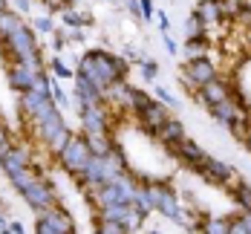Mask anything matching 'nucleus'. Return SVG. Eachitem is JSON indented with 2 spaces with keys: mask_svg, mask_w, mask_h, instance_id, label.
I'll list each match as a JSON object with an SVG mask.
<instances>
[{
  "mask_svg": "<svg viewBox=\"0 0 251 234\" xmlns=\"http://www.w3.org/2000/svg\"><path fill=\"white\" fill-rule=\"evenodd\" d=\"M125 73H127L125 61H122L119 55H110V52H104V50L87 52V55L81 58V67H78V76L87 78L101 96H104V90H107L110 84L122 81Z\"/></svg>",
  "mask_w": 251,
  "mask_h": 234,
  "instance_id": "1",
  "label": "nucleus"
},
{
  "mask_svg": "<svg viewBox=\"0 0 251 234\" xmlns=\"http://www.w3.org/2000/svg\"><path fill=\"white\" fill-rule=\"evenodd\" d=\"M6 50L12 52V58L18 64H26V67H35V70H44V61H41V50H38V41H35V32L24 26V21H18L15 29L3 38Z\"/></svg>",
  "mask_w": 251,
  "mask_h": 234,
  "instance_id": "2",
  "label": "nucleus"
},
{
  "mask_svg": "<svg viewBox=\"0 0 251 234\" xmlns=\"http://www.w3.org/2000/svg\"><path fill=\"white\" fill-rule=\"evenodd\" d=\"M148 197H151V206L153 211H159V214H165L168 220H174V223H185V214H182V208H179V200H176V194L168 188V185H162V182H151L148 188Z\"/></svg>",
  "mask_w": 251,
  "mask_h": 234,
  "instance_id": "3",
  "label": "nucleus"
},
{
  "mask_svg": "<svg viewBox=\"0 0 251 234\" xmlns=\"http://www.w3.org/2000/svg\"><path fill=\"white\" fill-rule=\"evenodd\" d=\"M58 159H61L64 171H70V174L78 177V174L87 168V162L93 159V154H90V145H87L84 136H70V142L64 145V151L58 154Z\"/></svg>",
  "mask_w": 251,
  "mask_h": 234,
  "instance_id": "4",
  "label": "nucleus"
},
{
  "mask_svg": "<svg viewBox=\"0 0 251 234\" xmlns=\"http://www.w3.org/2000/svg\"><path fill=\"white\" fill-rule=\"evenodd\" d=\"M211 113H214V119H220V125H226L228 130H234L237 136H246V113H243V107L237 104V99L231 96L226 102H220L217 107H211Z\"/></svg>",
  "mask_w": 251,
  "mask_h": 234,
  "instance_id": "5",
  "label": "nucleus"
},
{
  "mask_svg": "<svg viewBox=\"0 0 251 234\" xmlns=\"http://www.w3.org/2000/svg\"><path fill=\"white\" fill-rule=\"evenodd\" d=\"M185 76H182V81H188L191 87H205L208 81H214L217 78V67H214V61H208L205 55H197V58H191L188 64H185V70H182Z\"/></svg>",
  "mask_w": 251,
  "mask_h": 234,
  "instance_id": "6",
  "label": "nucleus"
},
{
  "mask_svg": "<svg viewBox=\"0 0 251 234\" xmlns=\"http://www.w3.org/2000/svg\"><path fill=\"white\" fill-rule=\"evenodd\" d=\"M202 177L208 182H214V185H231V182H240L237 180V168L234 165H228V162H220V159H211V156H205L200 165Z\"/></svg>",
  "mask_w": 251,
  "mask_h": 234,
  "instance_id": "7",
  "label": "nucleus"
},
{
  "mask_svg": "<svg viewBox=\"0 0 251 234\" xmlns=\"http://www.w3.org/2000/svg\"><path fill=\"white\" fill-rule=\"evenodd\" d=\"M81 125H84V136H110V119L101 104L81 107Z\"/></svg>",
  "mask_w": 251,
  "mask_h": 234,
  "instance_id": "8",
  "label": "nucleus"
},
{
  "mask_svg": "<svg viewBox=\"0 0 251 234\" xmlns=\"http://www.w3.org/2000/svg\"><path fill=\"white\" fill-rule=\"evenodd\" d=\"M21 194H24L26 203H29L32 208H38V211H50V208L58 206V197H55V191H52V188H50L44 180H35L29 188H24Z\"/></svg>",
  "mask_w": 251,
  "mask_h": 234,
  "instance_id": "9",
  "label": "nucleus"
},
{
  "mask_svg": "<svg viewBox=\"0 0 251 234\" xmlns=\"http://www.w3.org/2000/svg\"><path fill=\"white\" fill-rule=\"evenodd\" d=\"M44 70H35V67H26V64H12L9 67V73H6V78H9V87L12 90H18V93H26V90H32V84H35V78L41 76Z\"/></svg>",
  "mask_w": 251,
  "mask_h": 234,
  "instance_id": "10",
  "label": "nucleus"
},
{
  "mask_svg": "<svg viewBox=\"0 0 251 234\" xmlns=\"http://www.w3.org/2000/svg\"><path fill=\"white\" fill-rule=\"evenodd\" d=\"M200 93V102L211 110V107H217L220 102H226V99H231V90H228L226 81H220V78H214V81H208L205 87H200L197 90Z\"/></svg>",
  "mask_w": 251,
  "mask_h": 234,
  "instance_id": "11",
  "label": "nucleus"
},
{
  "mask_svg": "<svg viewBox=\"0 0 251 234\" xmlns=\"http://www.w3.org/2000/svg\"><path fill=\"white\" fill-rule=\"evenodd\" d=\"M139 119H142V125H145V128L156 136V133H159V128H162L171 116H168V107H165V104L151 102L148 107H142V110H139Z\"/></svg>",
  "mask_w": 251,
  "mask_h": 234,
  "instance_id": "12",
  "label": "nucleus"
},
{
  "mask_svg": "<svg viewBox=\"0 0 251 234\" xmlns=\"http://www.w3.org/2000/svg\"><path fill=\"white\" fill-rule=\"evenodd\" d=\"M0 168L6 171V177H12V174L29 168V154H26L24 148H9L6 154L0 156Z\"/></svg>",
  "mask_w": 251,
  "mask_h": 234,
  "instance_id": "13",
  "label": "nucleus"
},
{
  "mask_svg": "<svg viewBox=\"0 0 251 234\" xmlns=\"http://www.w3.org/2000/svg\"><path fill=\"white\" fill-rule=\"evenodd\" d=\"M75 96H78V107H93V104H101V93L87 81L84 76H78L75 73Z\"/></svg>",
  "mask_w": 251,
  "mask_h": 234,
  "instance_id": "14",
  "label": "nucleus"
},
{
  "mask_svg": "<svg viewBox=\"0 0 251 234\" xmlns=\"http://www.w3.org/2000/svg\"><path fill=\"white\" fill-rule=\"evenodd\" d=\"M156 136H159V142H162V145L176 148V145L185 139V125H182L179 119H168V122L159 128V133H156Z\"/></svg>",
  "mask_w": 251,
  "mask_h": 234,
  "instance_id": "15",
  "label": "nucleus"
},
{
  "mask_svg": "<svg viewBox=\"0 0 251 234\" xmlns=\"http://www.w3.org/2000/svg\"><path fill=\"white\" fill-rule=\"evenodd\" d=\"M44 102H50V96H44V93H38V90H26V93H21V113L32 122L35 113L44 107Z\"/></svg>",
  "mask_w": 251,
  "mask_h": 234,
  "instance_id": "16",
  "label": "nucleus"
},
{
  "mask_svg": "<svg viewBox=\"0 0 251 234\" xmlns=\"http://www.w3.org/2000/svg\"><path fill=\"white\" fill-rule=\"evenodd\" d=\"M130 96H133V87L122 78V81L110 84V87L104 90V96H101V99H107V102H113V104H122V107H130Z\"/></svg>",
  "mask_w": 251,
  "mask_h": 234,
  "instance_id": "17",
  "label": "nucleus"
},
{
  "mask_svg": "<svg viewBox=\"0 0 251 234\" xmlns=\"http://www.w3.org/2000/svg\"><path fill=\"white\" fill-rule=\"evenodd\" d=\"M176 154L185 159V165H194V168H200L202 159H205V151H202L197 142H191L188 136H185V139H182V142L176 145Z\"/></svg>",
  "mask_w": 251,
  "mask_h": 234,
  "instance_id": "18",
  "label": "nucleus"
},
{
  "mask_svg": "<svg viewBox=\"0 0 251 234\" xmlns=\"http://www.w3.org/2000/svg\"><path fill=\"white\" fill-rule=\"evenodd\" d=\"M228 234H251V211H243L240 217H228Z\"/></svg>",
  "mask_w": 251,
  "mask_h": 234,
  "instance_id": "19",
  "label": "nucleus"
},
{
  "mask_svg": "<svg viewBox=\"0 0 251 234\" xmlns=\"http://www.w3.org/2000/svg\"><path fill=\"white\" fill-rule=\"evenodd\" d=\"M87 139V145H90V154L93 156H107L113 151V145H110V136H84Z\"/></svg>",
  "mask_w": 251,
  "mask_h": 234,
  "instance_id": "20",
  "label": "nucleus"
},
{
  "mask_svg": "<svg viewBox=\"0 0 251 234\" xmlns=\"http://www.w3.org/2000/svg\"><path fill=\"white\" fill-rule=\"evenodd\" d=\"M234 200L243 211H251V185L249 182H237L234 185Z\"/></svg>",
  "mask_w": 251,
  "mask_h": 234,
  "instance_id": "21",
  "label": "nucleus"
},
{
  "mask_svg": "<svg viewBox=\"0 0 251 234\" xmlns=\"http://www.w3.org/2000/svg\"><path fill=\"white\" fill-rule=\"evenodd\" d=\"M9 180H12V185H15L18 191H24V188H29V185H32V182L38 180V177H35V171H32V168H24V171H18V174H12Z\"/></svg>",
  "mask_w": 251,
  "mask_h": 234,
  "instance_id": "22",
  "label": "nucleus"
},
{
  "mask_svg": "<svg viewBox=\"0 0 251 234\" xmlns=\"http://www.w3.org/2000/svg\"><path fill=\"white\" fill-rule=\"evenodd\" d=\"M202 234H228V217H211V220H205Z\"/></svg>",
  "mask_w": 251,
  "mask_h": 234,
  "instance_id": "23",
  "label": "nucleus"
},
{
  "mask_svg": "<svg viewBox=\"0 0 251 234\" xmlns=\"http://www.w3.org/2000/svg\"><path fill=\"white\" fill-rule=\"evenodd\" d=\"M202 35H208V32H205V26L200 24V18H197V15H191V18L185 21V41H194V38H202Z\"/></svg>",
  "mask_w": 251,
  "mask_h": 234,
  "instance_id": "24",
  "label": "nucleus"
},
{
  "mask_svg": "<svg viewBox=\"0 0 251 234\" xmlns=\"http://www.w3.org/2000/svg\"><path fill=\"white\" fill-rule=\"evenodd\" d=\"M96 234H130L122 226V223H113V220H101L99 217V223H96Z\"/></svg>",
  "mask_w": 251,
  "mask_h": 234,
  "instance_id": "25",
  "label": "nucleus"
},
{
  "mask_svg": "<svg viewBox=\"0 0 251 234\" xmlns=\"http://www.w3.org/2000/svg\"><path fill=\"white\" fill-rule=\"evenodd\" d=\"M50 87H52V102H55V107H67L70 104V96L61 90V84L58 81H50Z\"/></svg>",
  "mask_w": 251,
  "mask_h": 234,
  "instance_id": "26",
  "label": "nucleus"
},
{
  "mask_svg": "<svg viewBox=\"0 0 251 234\" xmlns=\"http://www.w3.org/2000/svg\"><path fill=\"white\" fill-rule=\"evenodd\" d=\"M50 67L55 70V78H75V73H73V70H70V67H67L61 58H52Z\"/></svg>",
  "mask_w": 251,
  "mask_h": 234,
  "instance_id": "27",
  "label": "nucleus"
},
{
  "mask_svg": "<svg viewBox=\"0 0 251 234\" xmlns=\"http://www.w3.org/2000/svg\"><path fill=\"white\" fill-rule=\"evenodd\" d=\"M156 99H159V104H165V107H179V102H176L162 84H156Z\"/></svg>",
  "mask_w": 251,
  "mask_h": 234,
  "instance_id": "28",
  "label": "nucleus"
},
{
  "mask_svg": "<svg viewBox=\"0 0 251 234\" xmlns=\"http://www.w3.org/2000/svg\"><path fill=\"white\" fill-rule=\"evenodd\" d=\"M87 21H90L87 15H78V12H70V9L64 12V26H81V24H87Z\"/></svg>",
  "mask_w": 251,
  "mask_h": 234,
  "instance_id": "29",
  "label": "nucleus"
},
{
  "mask_svg": "<svg viewBox=\"0 0 251 234\" xmlns=\"http://www.w3.org/2000/svg\"><path fill=\"white\" fill-rule=\"evenodd\" d=\"M139 9H142V21H151L153 15H156V9H153V0H139Z\"/></svg>",
  "mask_w": 251,
  "mask_h": 234,
  "instance_id": "30",
  "label": "nucleus"
},
{
  "mask_svg": "<svg viewBox=\"0 0 251 234\" xmlns=\"http://www.w3.org/2000/svg\"><path fill=\"white\" fill-rule=\"evenodd\" d=\"M156 24H159V29H162V35H168V32H171V21H168V15H165L162 9L156 12Z\"/></svg>",
  "mask_w": 251,
  "mask_h": 234,
  "instance_id": "31",
  "label": "nucleus"
},
{
  "mask_svg": "<svg viewBox=\"0 0 251 234\" xmlns=\"http://www.w3.org/2000/svg\"><path fill=\"white\" fill-rule=\"evenodd\" d=\"M156 73H159V70H156V64H153V61H142V76L148 78V81H153Z\"/></svg>",
  "mask_w": 251,
  "mask_h": 234,
  "instance_id": "32",
  "label": "nucleus"
},
{
  "mask_svg": "<svg viewBox=\"0 0 251 234\" xmlns=\"http://www.w3.org/2000/svg\"><path fill=\"white\" fill-rule=\"evenodd\" d=\"M35 29H38V32H47V35H50L55 26H52L50 18H35Z\"/></svg>",
  "mask_w": 251,
  "mask_h": 234,
  "instance_id": "33",
  "label": "nucleus"
},
{
  "mask_svg": "<svg viewBox=\"0 0 251 234\" xmlns=\"http://www.w3.org/2000/svg\"><path fill=\"white\" fill-rule=\"evenodd\" d=\"M9 148H12V145H9V133H6V128H3V125H0V156L6 154Z\"/></svg>",
  "mask_w": 251,
  "mask_h": 234,
  "instance_id": "34",
  "label": "nucleus"
},
{
  "mask_svg": "<svg viewBox=\"0 0 251 234\" xmlns=\"http://www.w3.org/2000/svg\"><path fill=\"white\" fill-rule=\"evenodd\" d=\"M127 9H130V15H136V18H142V9H139V0H125Z\"/></svg>",
  "mask_w": 251,
  "mask_h": 234,
  "instance_id": "35",
  "label": "nucleus"
},
{
  "mask_svg": "<svg viewBox=\"0 0 251 234\" xmlns=\"http://www.w3.org/2000/svg\"><path fill=\"white\" fill-rule=\"evenodd\" d=\"M15 9H18V12H29V9H32V0H15Z\"/></svg>",
  "mask_w": 251,
  "mask_h": 234,
  "instance_id": "36",
  "label": "nucleus"
},
{
  "mask_svg": "<svg viewBox=\"0 0 251 234\" xmlns=\"http://www.w3.org/2000/svg\"><path fill=\"white\" fill-rule=\"evenodd\" d=\"M9 232L12 234H26V226L24 223H9Z\"/></svg>",
  "mask_w": 251,
  "mask_h": 234,
  "instance_id": "37",
  "label": "nucleus"
},
{
  "mask_svg": "<svg viewBox=\"0 0 251 234\" xmlns=\"http://www.w3.org/2000/svg\"><path fill=\"white\" fill-rule=\"evenodd\" d=\"M165 47H168V52H171V55H176V52H179V50H176V41L171 38V35H165Z\"/></svg>",
  "mask_w": 251,
  "mask_h": 234,
  "instance_id": "38",
  "label": "nucleus"
},
{
  "mask_svg": "<svg viewBox=\"0 0 251 234\" xmlns=\"http://www.w3.org/2000/svg\"><path fill=\"white\" fill-rule=\"evenodd\" d=\"M3 12H9V9H6V0H0V15H3Z\"/></svg>",
  "mask_w": 251,
  "mask_h": 234,
  "instance_id": "39",
  "label": "nucleus"
},
{
  "mask_svg": "<svg viewBox=\"0 0 251 234\" xmlns=\"http://www.w3.org/2000/svg\"><path fill=\"white\" fill-rule=\"evenodd\" d=\"M6 226H9V223H6V220H3V214H0V229H6Z\"/></svg>",
  "mask_w": 251,
  "mask_h": 234,
  "instance_id": "40",
  "label": "nucleus"
},
{
  "mask_svg": "<svg viewBox=\"0 0 251 234\" xmlns=\"http://www.w3.org/2000/svg\"><path fill=\"white\" fill-rule=\"evenodd\" d=\"M246 142H249V151H251V133H246Z\"/></svg>",
  "mask_w": 251,
  "mask_h": 234,
  "instance_id": "41",
  "label": "nucleus"
},
{
  "mask_svg": "<svg viewBox=\"0 0 251 234\" xmlns=\"http://www.w3.org/2000/svg\"><path fill=\"white\" fill-rule=\"evenodd\" d=\"M0 234H12V232H9V226H6V229H0Z\"/></svg>",
  "mask_w": 251,
  "mask_h": 234,
  "instance_id": "42",
  "label": "nucleus"
},
{
  "mask_svg": "<svg viewBox=\"0 0 251 234\" xmlns=\"http://www.w3.org/2000/svg\"><path fill=\"white\" fill-rule=\"evenodd\" d=\"M240 3H246V0H240Z\"/></svg>",
  "mask_w": 251,
  "mask_h": 234,
  "instance_id": "43",
  "label": "nucleus"
},
{
  "mask_svg": "<svg viewBox=\"0 0 251 234\" xmlns=\"http://www.w3.org/2000/svg\"><path fill=\"white\" fill-rule=\"evenodd\" d=\"M151 234H156V232H151Z\"/></svg>",
  "mask_w": 251,
  "mask_h": 234,
  "instance_id": "44",
  "label": "nucleus"
}]
</instances>
